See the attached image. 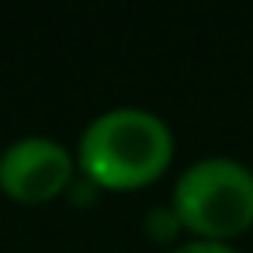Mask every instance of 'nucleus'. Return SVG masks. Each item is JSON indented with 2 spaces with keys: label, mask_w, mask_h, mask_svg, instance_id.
I'll return each instance as SVG.
<instances>
[{
  "label": "nucleus",
  "mask_w": 253,
  "mask_h": 253,
  "mask_svg": "<svg viewBox=\"0 0 253 253\" xmlns=\"http://www.w3.org/2000/svg\"><path fill=\"white\" fill-rule=\"evenodd\" d=\"M173 253H236L232 246L225 243H211V239H198V243H187V246H177Z\"/></svg>",
  "instance_id": "nucleus-5"
},
{
  "label": "nucleus",
  "mask_w": 253,
  "mask_h": 253,
  "mask_svg": "<svg viewBox=\"0 0 253 253\" xmlns=\"http://www.w3.org/2000/svg\"><path fill=\"white\" fill-rule=\"evenodd\" d=\"M173 160V132L142 108L97 115L80 135V170L108 191H135L163 177Z\"/></svg>",
  "instance_id": "nucleus-1"
},
{
  "label": "nucleus",
  "mask_w": 253,
  "mask_h": 253,
  "mask_svg": "<svg viewBox=\"0 0 253 253\" xmlns=\"http://www.w3.org/2000/svg\"><path fill=\"white\" fill-rule=\"evenodd\" d=\"M73 180V156L45 135L18 139L0 156V191L11 201L42 205L63 194Z\"/></svg>",
  "instance_id": "nucleus-3"
},
{
  "label": "nucleus",
  "mask_w": 253,
  "mask_h": 253,
  "mask_svg": "<svg viewBox=\"0 0 253 253\" xmlns=\"http://www.w3.org/2000/svg\"><path fill=\"white\" fill-rule=\"evenodd\" d=\"M177 229H180V218H177L173 208H153L149 218H146V232L153 239H170Z\"/></svg>",
  "instance_id": "nucleus-4"
},
{
  "label": "nucleus",
  "mask_w": 253,
  "mask_h": 253,
  "mask_svg": "<svg viewBox=\"0 0 253 253\" xmlns=\"http://www.w3.org/2000/svg\"><path fill=\"white\" fill-rule=\"evenodd\" d=\"M173 211L184 229L222 243L253 225V170L229 156L191 163L173 187Z\"/></svg>",
  "instance_id": "nucleus-2"
}]
</instances>
